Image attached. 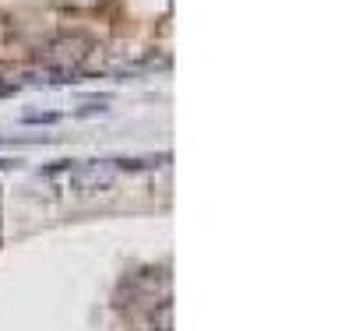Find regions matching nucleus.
<instances>
[{"label":"nucleus","instance_id":"obj_1","mask_svg":"<svg viewBox=\"0 0 352 331\" xmlns=\"http://www.w3.org/2000/svg\"><path fill=\"white\" fill-rule=\"evenodd\" d=\"M46 56L53 60L56 67L74 71L81 60L88 56V39H85V36H60V39H53V43L46 46Z\"/></svg>","mask_w":352,"mask_h":331},{"label":"nucleus","instance_id":"obj_2","mask_svg":"<svg viewBox=\"0 0 352 331\" xmlns=\"http://www.w3.org/2000/svg\"><path fill=\"white\" fill-rule=\"evenodd\" d=\"M113 176H116V166H109V162H88L85 169H74V180L81 191H99V187L113 184Z\"/></svg>","mask_w":352,"mask_h":331},{"label":"nucleus","instance_id":"obj_3","mask_svg":"<svg viewBox=\"0 0 352 331\" xmlns=\"http://www.w3.org/2000/svg\"><path fill=\"white\" fill-rule=\"evenodd\" d=\"M56 120H60L56 113H28L25 124H56Z\"/></svg>","mask_w":352,"mask_h":331}]
</instances>
